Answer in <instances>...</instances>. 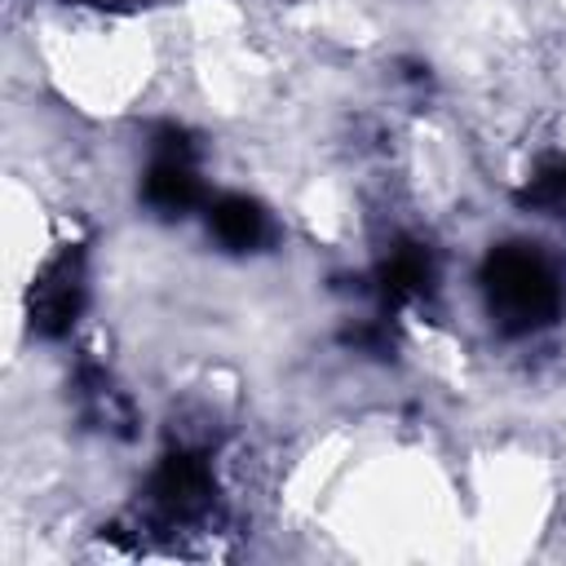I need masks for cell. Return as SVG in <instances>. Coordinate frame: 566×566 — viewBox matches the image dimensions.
<instances>
[{"instance_id":"2","label":"cell","mask_w":566,"mask_h":566,"mask_svg":"<svg viewBox=\"0 0 566 566\" xmlns=\"http://www.w3.org/2000/svg\"><path fill=\"white\" fill-rule=\"evenodd\" d=\"M80 305H84V265H80V252H62L40 270L31 287V323L44 336H62L75 323Z\"/></svg>"},{"instance_id":"1","label":"cell","mask_w":566,"mask_h":566,"mask_svg":"<svg viewBox=\"0 0 566 566\" xmlns=\"http://www.w3.org/2000/svg\"><path fill=\"white\" fill-rule=\"evenodd\" d=\"M486 310L504 332H535L557 318L562 283L557 270L526 243H504L482 265Z\"/></svg>"},{"instance_id":"3","label":"cell","mask_w":566,"mask_h":566,"mask_svg":"<svg viewBox=\"0 0 566 566\" xmlns=\"http://www.w3.org/2000/svg\"><path fill=\"white\" fill-rule=\"evenodd\" d=\"M150 500L168 522H190L212 504V473L195 451H177L159 464L150 482Z\"/></svg>"},{"instance_id":"6","label":"cell","mask_w":566,"mask_h":566,"mask_svg":"<svg viewBox=\"0 0 566 566\" xmlns=\"http://www.w3.org/2000/svg\"><path fill=\"white\" fill-rule=\"evenodd\" d=\"M380 279H385V292L389 296H416V292L429 287V261H424V252L402 248V252H394L385 261V274Z\"/></svg>"},{"instance_id":"7","label":"cell","mask_w":566,"mask_h":566,"mask_svg":"<svg viewBox=\"0 0 566 566\" xmlns=\"http://www.w3.org/2000/svg\"><path fill=\"white\" fill-rule=\"evenodd\" d=\"M531 203L548 208V212H566V164H548L535 172L531 190H526Z\"/></svg>"},{"instance_id":"5","label":"cell","mask_w":566,"mask_h":566,"mask_svg":"<svg viewBox=\"0 0 566 566\" xmlns=\"http://www.w3.org/2000/svg\"><path fill=\"white\" fill-rule=\"evenodd\" d=\"M208 230L221 248L230 252H252L265 243L270 234V221L261 212L256 199H243V195H221L217 203H208Z\"/></svg>"},{"instance_id":"4","label":"cell","mask_w":566,"mask_h":566,"mask_svg":"<svg viewBox=\"0 0 566 566\" xmlns=\"http://www.w3.org/2000/svg\"><path fill=\"white\" fill-rule=\"evenodd\" d=\"M199 199V177L190 164V146L181 137H164L150 172H146V203L159 217H181Z\"/></svg>"}]
</instances>
